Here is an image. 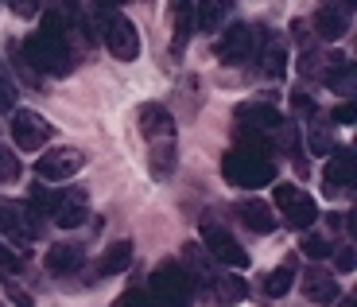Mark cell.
<instances>
[{"label": "cell", "instance_id": "obj_24", "mask_svg": "<svg viewBox=\"0 0 357 307\" xmlns=\"http://www.w3.org/2000/svg\"><path fill=\"white\" fill-rule=\"evenodd\" d=\"M291 284H295V264H291V261H284L280 269H272V272L264 276L260 292H264L268 299H280V296H287V292H291Z\"/></svg>", "mask_w": 357, "mask_h": 307}, {"label": "cell", "instance_id": "obj_1", "mask_svg": "<svg viewBox=\"0 0 357 307\" xmlns=\"http://www.w3.org/2000/svg\"><path fill=\"white\" fill-rule=\"evenodd\" d=\"M222 175L229 187H245V190L268 187V183L276 179V160H272L268 136L241 133V140L222 156Z\"/></svg>", "mask_w": 357, "mask_h": 307}, {"label": "cell", "instance_id": "obj_29", "mask_svg": "<svg viewBox=\"0 0 357 307\" xmlns=\"http://www.w3.org/2000/svg\"><path fill=\"white\" fill-rule=\"evenodd\" d=\"M303 253L311 257V261H322V257L334 253V241H326L322 234H307V237H303Z\"/></svg>", "mask_w": 357, "mask_h": 307}, {"label": "cell", "instance_id": "obj_31", "mask_svg": "<svg viewBox=\"0 0 357 307\" xmlns=\"http://www.w3.org/2000/svg\"><path fill=\"white\" fill-rule=\"evenodd\" d=\"M20 269H24V253H16V249H8V245L0 241V276H12Z\"/></svg>", "mask_w": 357, "mask_h": 307}, {"label": "cell", "instance_id": "obj_11", "mask_svg": "<svg viewBox=\"0 0 357 307\" xmlns=\"http://www.w3.org/2000/svg\"><path fill=\"white\" fill-rule=\"evenodd\" d=\"M233 117H237V128H241V133H252V136H272L284 125V117H280L272 105H264V101H245V105L233 109Z\"/></svg>", "mask_w": 357, "mask_h": 307}, {"label": "cell", "instance_id": "obj_35", "mask_svg": "<svg viewBox=\"0 0 357 307\" xmlns=\"http://www.w3.org/2000/svg\"><path fill=\"white\" fill-rule=\"evenodd\" d=\"M354 261H357L354 245H342L338 253H334V269H338V272H354Z\"/></svg>", "mask_w": 357, "mask_h": 307}, {"label": "cell", "instance_id": "obj_27", "mask_svg": "<svg viewBox=\"0 0 357 307\" xmlns=\"http://www.w3.org/2000/svg\"><path fill=\"white\" fill-rule=\"evenodd\" d=\"M326 86H331L334 93H342L346 101L354 98V93H357V70H354V63H346L342 70H334L331 78H326Z\"/></svg>", "mask_w": 357, "mask_h": 307}, {"label": "cell", "instance_id": "obj_28", "mask_svg": "<svg viewBox=\"0 0 357 307\" xmlns=\"http://www.w3.org/2000/svg\"><path fill=\"white\" fill-rule=\"evenodd\" d=\"M24 179V163H20L16 148H0V183Z\"/></svg>", "mask_w": 357, "mask_h": 307}, {"label": "cell", "instance_id": "obj_23", "mask_svg": "<svg viewBox=\"0 0 357 307\" xmlns=\"http://www.w3.org/2000/svg\"><path fill=\"white\" fill-rule=\"evenodd\" d=\"M210 288H214L218 304H241V299L249 296V284H245L237 272H218L214 280H210Z\"/></svg>", "mask_w": 357, "mask_h": 307}, {"label": "cell", "instance_id": "obj_32", "mask_svg": "<svg viewBox=\"0 0 357 307\" xmlns=\"http://www.w3.org/2000/svg\"><path fill=\"white\" fill-rule=\"evenodd\" d=\"M291 113L295 117H319V101L311 93H291Z\"/></svg>", "mask_w": 357, "mask_h": 307}, {"label": "cell", "instance_id": "obj_25", "mask_svg": "<svg viewBox=\"0 0 357 307\" xmlns=\"http://www.w3.org/2000/svg\"><path fill=\"white\" fill-rule=\"evenodd\" d=\"M229 4H222V0H210V4H195V16H198V27L202 31H214V27H222L225 20H229Z\"/></svg>", "mask_w": 357, "mask_h": 307}, {"label": "cell", "instance_id": "obj_16", "mask_svg": "<svg viewBox=\"0 0 357 307\" xmlns=\"http://www.w3.org/2000/svg\"><path fill=\"white\" fill-rule=\"evenodd\" d=\"M257 66H260V74H268V78H284V70H287V51L280 47V39L272 36V31H260V47H257Z\"/></svg>", "mask_w": 357, "mask_h": 307}, {"label": "cell", "instance_id": "obj_13", "mask_svg": "<svg viewBox=\"0 0 357 307\" xmlns=\"http://www.w3.org/2000/svg\"><path fill=\"white\" fill-rule=\"evenodd\" d=\"M349 16H354V12H349L346 4H319V12H314V20H311L314 39H326V43L342 39L349 31Z\"/></svg>", "mask_w": 357, "mask_h": 307}, {"label": "cell", "instance_id": "obj_9", "mask_svg": "<svg viewBox=\"0 0 357 307\" xmlns=\"http://www.w3.org/2000/svg\"><path fill=\"white\" fill-rule=\"evenodd\" d=\"M82 163H86V156L78 148H47L36 160V175L47 183H63V179H74L82 172Z\"/></svg>", "mask_w": 357, "mask_h": 307}, {"label": "cell", "instance_id": "obj_4", "mask_svg": "<svg viewBox=\"0 0 357 307\" xmlns=\"http://www.w3.org/2000/svg\"><path fill=\"white\" fill-rule=\"evenodd\" d=\"M190 296H195V284L187 280L183 264L163 261L152 272V284H148V304L152 307H190Z\"/></svg>", "mask_w": 357, "mask_h": 307}, {"label": "cell", "instance_id": "obj_17", "mask_svg": "<svg viewBox=\"0 0 357 307\" xmlns=\"http://www.w3.org/2000/svg\"><path fill=\"white\" fill-rule=\"evenodd\" d=\"M303 296L311 299V304L331 307L334 299L342 296V288H338V280H334L326 269H307V272H303Z\"/></svg>", "mask_w": 357, "mask_h": 307}, {"label": "cell", "instance_id": "obj_20", "mask_svg": "<svg viewBox=\"0 0 357 307\" xmlns=\"http://www.w3.org/2000/svg\"><path fill=\"white\" fill-rule=\"evenodd\" d=\"M178 163V152H175V140H155V144H148V172H152V179H171V172H175Z\"/></svg>", "mask_w": 357, "mask_h": 307}, {"label": "cell", "instance_id": "obj_10", "mask_svg": "<svg viewBox=\"0 0 357 307\" xmlns=\"http://www.w3.org/2000/svg\"><path fill=\"white\" fill-rule=\"evenodd\" d=\"M202 245H206V253L214 257V261H222L225 269H249V253L241 249V241H233L229 230L222 226H202Z\"/></svg>", "mask_w": 357, "mask_h": 307}, {"label": "cell", "instance_id": "obj_38", "mask_svg": "<svg viewBox=\"0 0 357 307\" xmlns=\"http://www.w3.org/2000/svg\"><path fill=\"white\" fill-rule=\"evenodd\" d=\"M334 304H338V307H354V296H338Z\"/></svg>", "mask_w": 357, "mask_h": 307}, {"label": "cell", "instance_id": "obj_14", "mask_svg": "<svg viewBox=\"0 0 357 307\" xmlns=\"http://www.w3.org/2000/svg\"><path fill=\"white\" fill-rule=\"evenodd\" d=\"M54 226H63V230H78L82 222L89 218V199H86V190H63L59 199H54Z\"/></svg>", "mask_w": 357, "mask_h": 307}, {"label": "cell", "instance_id": "obj_6", "mask_svg": "<svg viewBox=\"0 0 357 307\" xmlns=\"http://www.w3.org/2000/svg\"><path fill=\"white\" fill-rule=\"evenodd\" d=\"M0 234L8 237L12 245L27 249L31 241H39V218L27 202L16 199H0Z\"/></svg>", "mask_w": 357, "mask_h": 307}, {"label": "cell", "instance_id": "obj_3", "mask_svg": "<svg viewBox=\"0 0 357 307\" xmlns=\"http://www.w3.org/2000/svg\"><path fill=\"white\" fill-rule=\"evenodd\" d=\"M89 16L98 20V36L101 43H105V51L113 54V59H121V63H132V59H140V31H136V24L125 16L121 8H105V4H89Z\"/></svg>", "mask_w": 357, "mask_h": 307}, {"label": "cell", "instance_id": "obj_15", "mask_svg": "<svg viewBox=\"0 0 357 307\" xmlns=\"http://www.w3.org/2000/svg\"><path fill=\"white\" fill-rule=\"evenodd\" d=\"M354 183V152L346 144L334 148V156H326V172H322V190L326 195H338Z\"/></svg>", "mask_w": 357, "mask_h": 307}, {"label": "cell", "instance_id": "obj_33", "mask_svg": "<svg viewBox=\"0 0 357 307\" xmlns=\"http://www.w3.org/2000/svg\"><path fill=\"white\" fill-rule=\"evenodd\" d=\"M16 109V82L0 74V113H12Z\"/></svg>", "mask_w": 357, "mask_h": 307}, {"label": "cell", "instance_id": "obj_34", "mask_svg": "<svg viewBox=\"0 0 357 307\" xmlns=\"http://www.w3.org/2000/svg\"><path fill=\"white\" fill-rule=\"evenodd\" d=\"M113 307H152V304H148V292L128 288V292H121V296H116V304H113Z\"/></svg>", "mask_w": 357, "mask_h": 307}, {"label": "cell", "instance_id": "obj_26", "mask_svg": "<svg viewBox=\"0 0 357 307\" xmlns=\"http://www.w3.org/2000/svg\"><path fill=\"white\" fill-rule=\"evenodd\" d=\"M307 144H311V152L314 156H334V133H331V125H322V121H314L311 125V133H307Z\"/></svg>", "mask_w": 357, "mask_h": 307}, {"label": "cell", "instance_id": "obj_19", "mask_svg": "<svg viewBox=\"0 0 357 307\" xmlns=\"http://www.w3.org/2000/svg\"><path fill=\"white\" fill-rule=\"evenodd\" d=\"M82 245L78 241H54L51 249H47V272H54V276H63V272H78L82 269Z\"/></svg>", "mask_w": 357, "mask_h": 307}, {"label": "cell", "instance_id": "obj_7", "mask_svg": "<svg viewBox=\"0 0 357 307\" xmlns=\"http://www.w3.org/2000/svg\"><path fill=\"white\" fill-rule=\"evenodd\" d=\"M257 47H260V27H252V24H233L229 31H225L222 39H218V63L222 66H245L257 54Z\"/></svg>", "mask_w": 357, "mask_h": 307}, {"label": "cell", "instance_id": "obj_18", "mask_svg": "<svg viewBox=\"0 0 357 307\" xmlns=\"http://www.w3.org/2000/svg\"><path fill=\"white\" fill-rule=\"evenodd\" d=\"M237 218H241L252 234H272V230H276V222H280L276 210L268 207L264 199H245L241 207H237Z\"/></svg>", "mask_w": 357, "mask_h": 307}, {"label": "cell", "instance_id": "obj_2", "mask_svg": "<svg viewBox=\"0 0 357 307\" xmlns=\"http://www.w3.org/2000/svg\"><path fill=\"white\" fill-rule=\"evenodd\" d=\"M20 54L27 59V66L36 74H54V78H63V74L74 70V47L66 43L63 36H54L47 27L31 31V36L20 43Z\"/></svg>", "mask_w": 357, "mask_h": 307}, {"label": "cell", "instance_id": "obj_8", "mask_svg": "<svg viewBox=\"0 0 357 307\" xmlns=\"http://www.w3.org/2000/svg\"><path fill=\"white\" fill-rule=\"evenodd\" d=\"M12 136H16V148H24V152H39V148L47 144L54 136V125L47 117H39L36 109H12V121H8Z\"/></svg>", "mask_w": 357, "mask_h": 307}, {"label": "cell", "instance_id": "obj_30", "mask_svg": "<svg viewBox=\"0 0 357 307\" xmlns=\"http://www.w3.org/2000/svg\"><path fill=\"white\" fill-rule=\"evenodd\" d=\"M4 296H8L16 307H36V299H31V292H27L20 280H12V276H4Z\"/></svg>", "mask_w": 357, "mask_h": 307}, {"label": "cell", "instance_id": "obj_12", "mask_svg": "<svg viewBox=\"0 0 357 307\" xmlns=\"http://www.w3.org/2000/svg\"><path fill=\"white\" fill-rule=\"evenodd\" d=\"M136 121H140V133L148 136V144H155V140H175V117H171V109H163L160 101H144L136 109Z\"/></svg>", "mask_w": 357, "mask_h": 307}, {"label": "cell", "instance_id": "obj_21", "mask_svg": "<svg viewBox=\"0 0 357 307\" xmlns=\"http://www.w3.org/2000/svg\"><path fill=\"white\" fill-rule=\"evenodd\" d=\"M171 24H175V43H171V59L183 54L187 39L198 31V16H195V4H175L171 8Z\"/></svg>", "mask_w": 357, "mask_h": 307}, {"label": "cell", "instance_id": "obj_36", "mask_svg": "<svg viewBox=\"0 0 357 307\" xmlns=\"http://www.w3.org/2000/svg\"><path fill=\"white\" fill-rule=\"evenodd\" d=\"M331 121H334V125H354V121H357V105H354V101L338 105V109L331 113Z\"/></svg>", "mask_w": 357, "mask_h": 307}, {"label": "cell", "instance_id": "obj_22", "mask_svg": "<svg viewBox=\"0 0 357 307\" xmlns=\"http://www.w3.org/2000/svg\"><path fill=\"white\" fill-rule=\"evenodd\" d=\"M132 264V241H109V249L98 261V276H116Z\"/></svg>", "mask_w": 357, "mask_h": 307}, {"label": "cell", "instance_id": "obj_37", "mask_svg": "<svg viewBox=\"0 0 357 307\" xmlns=\"http://www.w3.org/2000/svg\"><path fill=\"white\" fill-rule=\"evenodd\" d=\"M12 12H16V16H39V4H31V0H16Z\"/></svg>", "mask_w": 357, "mask_h": 307}, {"label": "cell", "instance_id": "obj_5", "mask_svg": "<svg viewBox=\"0 0 357 307\" xmlns=\"http://www.w3.org/2000/svg\"><path fill=\"white\" fill-rule=\"evenodd\" d=\"M272 210H280V218L291 230H311L314 218H319L314 199L303 187H295V183H276V190H272Z\"/></svg>", "mask_w": 357, "mask_h": 307}]
</instances>
